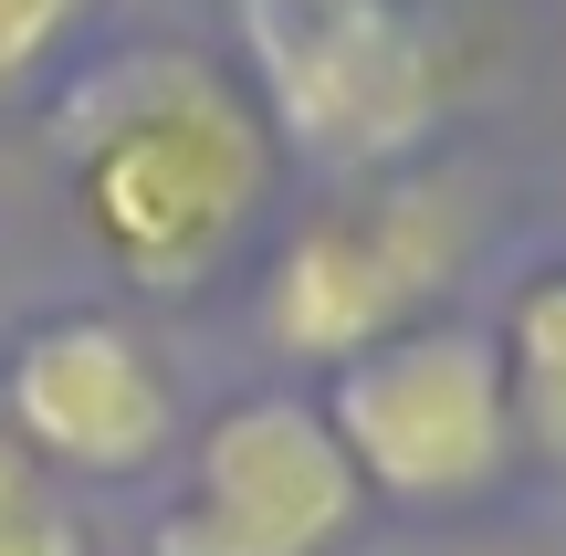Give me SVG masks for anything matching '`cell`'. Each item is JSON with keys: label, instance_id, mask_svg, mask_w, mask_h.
Masks as SVG:
<instances>
[{"label": "cell", "instance_id": "6da1fadb", "mask_svg": "<svg viewBox=\"0 0 566 556\" xmlns=\"http://www.w3.org/2000/svg\"><path fill=\"white\" fill-rule=\"evenodd\" d=\"M63 158L84 231L126 263V284L179 294L263 221L283 147L210 53L147 42L63 95Z\"/></svg>", "mask_w": 566, "mask_h": 556}, {"label": "cell", "instance_id": "7a4b0ae2", "mask_svg": "<svg viewBox=\"0 0 566 556\" xmlns=\"http://www.w3.org/2000/svg\"><path fill=\"white\" fill-rule=\"evenodd\" d=\"M252 116L325 179H388L451 105V53L409 0H231Z\"/></svg>", "mask_w": 566, "mask_h": 556}, {"label": "cell", "instance_id": "3957f363", "mask_svg": "<svg viewBox=\"0 0 566 556\" xmlns=\"http://www.w3.org/2000/svg\"><path fill=\"white\" fill-rule=\"evenodd\" d=\"M472 252V200L441 168H388L357 179L346 200H325L315 221H294V242L273 252L263 326L304 368H357L367 347L430 326L441 284Z\"/></svg>", "mask_w": 566, "mask_h": 556}, {"label": "cell", "instance_id": "277c9868", "mask_svg": "<svg viewBox=\"0 0 566 556\" xmlns=\"http://www.w3.org/2000/svg\"><path fill=\"white\" fill-rule=\"evenodd\" d=\"M315 410L357 494H388V504H472L525 462L493 336L472 326H409L367 347L357 368H336V399H315Z\"/></svg>", "mask_w": 566, "mask_h": 556}, {"label": "cell", "instance_id": "5b68a950", "mask_svg": "<svg viewBox=\"0 0 566 556\" xmlns=\"http://www.w3.org/2000/svg\"><path fill=\"white\" fill-rule=\"evenodd\" d=\"M357 515L367 494L325 410L294 389H263L210 410V431L189 441V494L147 525V556H336Z\"/></svg>", "mask_w": 566, "mask_h": 556}, {"label": "cell", "instance_id": "8992f818", "mask_svg": "<svg viewBox=\"0 0 566 556\" xmlns=\"http://www.w3.org/2000/svg\"><path fill=\"white\" fill-rule=\"evenodd\" d=\"M0 431L42 462V473H84L116 483L168 462L179 441V389H168L158 347H147L126 315H53L11 347L0 368Z\"/></svg>", "mask_w": 566, "mask_h": 556}, {"label": "cell", "instance_id": "52a82bcc", "mask_svg": "<svg viewBox=\"0 0 566 556\" xmlns=\"http://www.w3.org/2000/svg\"><path fill=\"white\" fill-rule=\"evenodd\" d=\"M493 368H504V410H514V452L556 462L566 473V263L525 273L493 336Z\"/></svg>", "mask_w": 566, "mask_h": 556}, {"label": "cell", "instance_id": "ba28073f", "mask_svg": "<svg viewBox=\"0 0 566 556\" xmlns=\"http://www.w3.org/2000/svg\"><path fill=\"white\" fill-rule=\"evenodd\" d=\"M0 556H84V515L11 431H0Z\"/></svg>", "mask_w": 566, "mask_h": 556}, {"label": "cell", "instance_id": "9c48e42d", "mask_svg": "<svg viewBox=\"0 0 566 556\" xmlns=\"http://www.w3.org/2000/svg\"><path fill=\"white\" fill-rule=\"evenodd\" d=\"M84 11H95V0H0V105L84 32Z\"/></svg>", "mask_w": 566, "mask_h": 556}]
</instances>
